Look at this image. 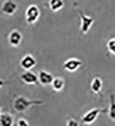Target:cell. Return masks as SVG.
I'll return each instance as SVG.
<instances>
[{
    "mask_svg": "<svg viewBox=\"0 0 115 126\" xmlns=\"http://www.w3.org/2000/svg\"><path fill=\"white\" fill-rule=\"evenodd\" d=\"M66 126H79V123L77 120L72 118V119L68 120V121H67V123H66Z\"/></svg>",
    "mask_w": 115,
    "mask_h": 126,
    "instance_id": "ac0fdd59",
    "label": "cell"
},
{
    "mask_svg": "<svg viewBox=\"0 0 115 126\" xmlns=\"http://www.w3.org/2000/svg\"><path fill=\"white\" fill-rule=\"evenodd\" d=\"M40 16V10L36 5H30L25 10V19L28 24L33 25L35 23Z\"/></svg>",
    "mask_w": 115,
    "mask_h": 126,
    "instance_id": "3957f363",
    "label": "cell"
},
{
    "mask_svg": "<svg viewBox=\"0 0 115 126\" xmlns=\"http://www.w3.org/2000/svg\"><path fill=\"white\" fill-rule=\"evenodd\" d=\"M82 65V61L79 58H71L66 60L63 64V69L69 73H73Z\"/></svg>",
    "mask_w": 115,
    "mask_h": 126,
    "instance_id": "5b68a950",
    "label": "cell"
},
{
    "mask_svg": "<svg viewBox=\"0 0 115 126\" xmlns=\"http://www.w3.org/2000/svg\"><path fill=\"white\" fill-rule=\"evenodd\" d=\"M5 84H6V82L3 80H2V79H0V88H2V87L5 85Z\"/></svg>",
    "mask_w": 115,
    "mask_h": 126,
    "instance_id": "d6986e66",
    "label": "cell"
},
{
    "mask_svg": "<svg viewBox=\"0 0 115 126\" xmlns=\"http://www.w3.org/2000/svg\"><path fill=\"white\" fill-rule=\"evenodd\" d=\"M20 65L23 69L29 71L36 65V60L32 54H26L21 59Z\"/></svg>",
    "mask_w": 115,
    "mask_h": 126,
    "instance_id": "52a82bcc",
    "label": "cell"
},
{
    "mask_svg": "<svg viewBox=\"0 0 115 126\" xmlns=\"http://www.w3.org/2000/svg\"><path fill=\"white\" fill-rule=\"evenodd\" d=\"M17 126H29V122L25 118H20L17 121Z\"/></svg>",
    "mask_w": 115,
    "mask_h": 126,
    "instance_id": "e0dca14e",
    "label": "cell"
},
{
    "mask_svg": "<svg viewBox=\"0 0 115 126\" xmlns=\"http://www.w3.org/2000/svg\"><path fill=\"white\" fill-rule=\"evenodd\" d=\"M21 80L26 84L33 85V84H39L38 76L30 71H26L21 75Z\"/></svg>",
    "mask_w": 115,
    "mask_h": 126,
    "instance_id": "9c48e42d",
    "label": "cell"
},
{
    "mask_svg": "<svg viewBox=\"0 0 115 126\" xmlns=\"http://www.w3.org/2000/svg\"><path fill=\"white\" fill-rule=\"evenodd\" d=\"M77 11L81 16V32L83 34H86L89 31V29H91L92 24L94 23V19L92 17L87 16L84 12L80 9H78Z\"/></svg>",
    "mask_w": 115,
    "mask_h": 126,
    "instance_id": "277c9868",
    "label": "cell"
},
{
    "mask_svg": "<svg viewBox=\"0 0 115 126\" xmlns=\"http://www.w3.org/2000/svg\"><path fill=\"white\" fill-rule=\"evenodd\" d=\"M50 85L52 87L53 90L55 91V92H61L65 87V80H64V79L60 77H54V80Z\"/></svg>",
    "mask_w": 115,
    "mask_h": 126,
    "instance_id": "7c38bea8",
    "label": "cell"
},
{
    "mask_svg": "<svg viewBox=\"0 0 115 126\" xmlns=\"http://www.w3.org/2000/svg\"><path fill=\"white\" fill-rule=\"evenodd\" d=\"M14 118L9 113H0V126H14Z\"/></svg>",
    "mask_w": 115,
    "mask_h": 126,
    "instance_id": "8fae6325",
    "label": "cell"
},
{
    "mask_svg": "<svg viewBox=\"0 0 115 126\" xmlns=\"http://www.w3.org/2000/svg\"><path fill=\"white\" fill-rule=\"evenodd\" d=\"M108 116L110 120L115 121V96L113 94L110 95V107L108 110Z\"/></svg>",
    "mask_w": 115,
    "mask_h": 126,
    "instance_id": "5bb4252c",
    "label": "cell"
},
{
    "mask_svg": "<svg viewBox=\"0 0 115 126\" xmlns=\"http://www.w3.org/2000/svg\"><path fill=\"white\" fill-rule=\"evenodd\" d=\"M54 80L53 75L47 72L45 70H41L38 74V80L39 83L43 86L50 85Z\"/></svg>",
    "mask_w": 115,
    "mask_h": 126,
    "instance_id": "30bf717a",
    "label": "cell"
},
{
    "mask_svg": "<svg viewBox=\"0 0 115 126\" xmlns=\"http://www.w3.org/2000/svg\"><path fill=\"white\" fill-rule=\"evenodd\" d=\"M107 112L106 109H99V108H94L89 110L88 112L84 114L82 117L81 121L85 125H91L96 120V118L99 117L100 113H103Z\"/></svg>",
    "mask_w": 115,
    "mask_h": 126,
    "instance_id": "7a4b0ae2",
    "label": "cell"
},
{
    "mask_svg": "<svg viewBox=\"0 0 115 126\" xmlns=\"http://www.w3.org/2000/svg\"><path fill=\"white\" fill-rule=\"evenodd\" d=\"M106 47H107V50L109 52L110 54L115 55V37L110 39V40L107 42Z\"/></svg>",
    "mask_w": 115,
    "mask_h": 126,
    "instance_id": "2e32d148",
    "label": "cell"
},
{
    "mask_svg": "<svg viewBox=\"0 0 115 126\" xmlns=\"http://www.w3.org/2000/svg\"><path fill=\"white\" fill-rule=\"evenodd\" d=\"M2 113V108H1V106H0V113Z\"/></svg>",
    "mask_w": 115,
    "mask_h": 126,
    "instance_id": "ffe728a7",
    "label": "cell"
},
{
    "mask_svg": "<svg viewBox=\"0 0 115 126\" xmlns=\"http://www.w3.org/2000/svg\"><path fill=\"white\" fill-rule=\"evenodd\" d=\"M63 6H64L63 0H50L49 1L50 9L52 11H58L61 10Z\"/></svg>",
    "mask_w": 115,
    "mask_h": 126,
    "instance_id": "9a60e30c",
    "label": "cell"
},
{
    "mask_svg": "<svg viewBox=\"0 0 115 126\" xmlns=\"http://www.w3.org/2000/svg\"><path fill=\"white\" fill-rule=\"evenodd\" d=\"M17 4L14 0H6L2 5V12L6 15H13L17 10Z\"/></svg>",
    "mask_w": 115,
    "mask_h": 126,
    "instance_id": "ba28073f",
    "label": "cell"
},
{
    "mask_svg": "<svg viewBox=\"0 0 115 126\" xmlns=\"http://www.w3.org/2000/svg\"><path fill=\"white\" fill-rule=\"evenodd\" d=\"M43 104V102L40 99H28L25 96H18L14 101V109L17 112H25L33 106H40Z\"/></svg>",
    "mask_w": 115,
    "mask_h": 126,
    "instance_id": "6da1fadb",
    "label": "cell"
},
{
    "mask_svg": "<svg viewBox=\"0 0 115 126\" xmlns=\"http://www.w3.org/2000/svg\"><path fill=\"white\" fill-rule=\"evenodd\" d=\"M22 39L23 35L21 32L17 29L12 30L10 32L9 35H8V42H9L10 46L14 47H17L21 44Z\"/></svg>",
    "mask_w": 115,
    "mask_h": 126,
    "instance_id": "8992f818",
    "label": "cell"
},
{
    "mask_svg": "<svg viewBox=\"0 0 115 126\" xmlns=\"http://www.w3.org/2000/svg\"><path fill=\"white\" fill-rule=\"evenodd\" d=\"M102 88V80L99 77H95L91 83V90L95 94H99Z\"/></svg>",
    "mask_w": 115,
    "mask_h": 126,
    "instance_id": "4fadbf2b",
    "label": "cell"
}]
</instances>
